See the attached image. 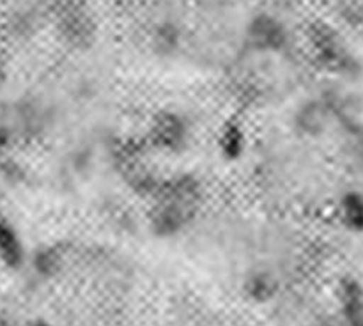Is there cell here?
Instances as JSON below:
<instances>
[{
  "mask_svg": "<svg viewBox=\"0 0 363 326\" xmlns=\"http://www.w3.org/2000/svg\"><path fill=\"white\" fill-rule=\"evenodd\" d=\"M245 145H247V135H245L243 128H241L240 124H229V126L222 131V137H220V149H222V154H225L227 158H240L245 151Z\"/></svg>",
  "mask_w": 363,
  "mask_h": 326,
  "instance_id": "7",
  "label": "cell"
},
{
  "mask_svg": "<svg viewBox=\"0 0 363 326\" xmlns=\"http://www.w3.org/2000/svg\"><path fill=\"white\" fill-rule=\"evenodd\" d=\"M55 27L60 39L73 48H87L96 39L94 16L78 0H67L57 9Z\"/></svg>",
  "mask_w": 363,
  "mask_h": 326,
  "instance_id": "2",
  "label": "cell"
},
{
  "mask_svg": "<svg viewBox=\"0 0 363 326\" xmlns=\"http://www.w3.org/2000/svg\"><path fill=\"white\" fill-rule=\"evenodd\" d=\"M34 261H35V268H38V271L55 273L57 269L62 266L64 259H62V254H60L57 248L50 247V248H45L43 252H38Z\"/></svg>",
  "mask_w": 363,
  "mask_h": 326,
  "instance_id": "9",
  "label": "cell"
},
{
  "mask_svg": "<svg viewBox=\"0 0 363 326\" xmlns=\"http://www.w3.org/2000/svg\"><path fill=\"white\" fill-rule=\"evenodd\" d=\"M190 128L183 116L176 112H163L155 117L149 130V140L160 151L176 152L188 144Z\"/></svg>",
  "mask_w": 363,
  "mask_h": 326,
  "instance_id": "4",
  "label": "cell"
},
{
  "mask_svg": "<svg viewBox=\"0 0 363 326\" xmlns=\"http://www.w3.org/2000/svg\"><path fill=\"white\" fill-rule=\"evenodd\" d=\"M202 202V184L191 176H176L160 181L152 193L149 220L158 236L169 237L191 223Z\"/></svg>",
  "mask_w": 363,
  "mask_h": 326,
  "instance_id": "1",
  "label": "cell"
},
{
  "mask_svg": "<svg viewBox=\"0 0 363 326\" xmlns=\"http://www.w3.org/2000/svg\"><path fill=\"white\" fill-rule=\"evenodd\" d=\"M25 259L21 237L13 223L0 216V262L9 268H18Z\"/></svg>",
  "mask_w": 363,
  "mask_h": 326,
  "instance_id": "5",
  "label": "cell"
},
{
  "mask_svg": "<svg viewBox=\"0 0 363 326\" xmlns=\"http://www.w3.org/2000/svg\"><path fill=\"white\" fill-rule=\"evenodd\" d=\"M312 39H314L315 52L321 57V60H325L326 64H332V66H342V62L346 60V50L340 45L339 38L328 27L315 28Z\"/></svg>",
  "mask_w": 363,
  "mask_h": 326,
  "instance_id": "6",
  "label": "cell"
},
{
  "mask_svg": "<svg viewBox=\"0 0 363 326\" xmlns=\"http://www.w3.org/2000/svg\"><path fill=\"white\" fill-rule=\"evenodd\" d=\"M247 287L250 296L257 298V300H268L275 293V280L268 273H257L248 280Z\"/></svg>",
  "mask_w": 363,
  "mask_h": 326,
  "instance_id": "8",
  "label": "cell"
},
{
  "mask_svg": "<svg viewBox=\"0 0 363 326\" xmlns=\"http://www.w3.org/2000/svg\"><path fill=\"white\" fill-rule=\"evenodd\" d=\"M245 43L252 52L279 53L289 45V30L280 18L269 13H259L247 23Z\"/></svg>",
  "mask_w": 363,
  "mask_h": 326,
  "instance_id": "3",
  "label": "cell"
},
{
  "mask_svg": "<svg viewBox=\"0 0 363 326\" xmlns=\"http://www.w3.org/2000/svg\"><path fill=\"white\" fill-rule=\"evenodd\" d=\"M177 43V30L172 25H163L156 32V45L163 52H170V48H174Z\"/></svg>",
  "mask_w": 363,
  "mask_h": 326,
  "instance_id": "10",
  "label": "cell"
},
{
  "mask_svg": "<svg viewBox=\"0 0 363 326\" xmlns=\"http://www.w3.org/2000/svg\"><path fill=\"white\" fill-rule=\"evenodd\" d=\"M30 326H52V325H50V322H46V321H43V319H38V321L32 322Z\"/></svg>",
  "mask_w": 363,
  "mask_h": 326,
  "instance_id": "11",
  "label": "cell"
}]
</instances>
